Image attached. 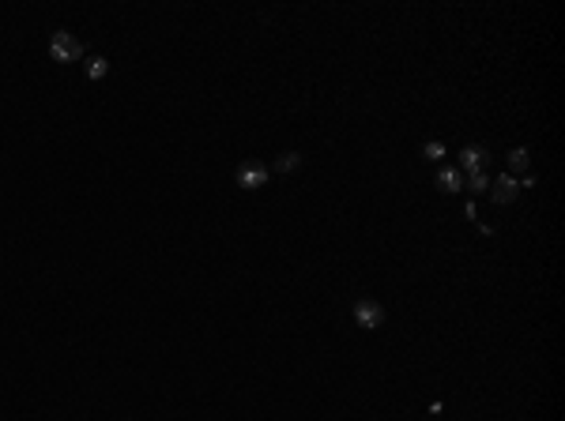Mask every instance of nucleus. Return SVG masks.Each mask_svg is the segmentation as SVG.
<instances>
[{
    "instance_id": "obj_1",
    "label": "nucleus",
    "mask_w": 565,
    "mask_h": 421,
    "mask_svg": "<svg viewBox=\"0 0 565 421\" xmlns=\"http://www.w3.org/2000/svg\"><path fill=\"white\" fill-rule=\"evenodd\" d=\"M49 57L57 64H72V61H83V42L68 31H53L49 38Z\"/></svg>"
},
{
    "instance_id": "obj_2",
    "label": "nucleus",
    "mask_w": 565,
    "mask_h": 421,
    "mask_svg": "<svg viewBox=\"0 0 565 421\" xmlns=\"http://www.w3.org/2000/svg\"><path fill=\"white\" fill-rule=\"evenodd\" d=\"M355 324L362 327V331H377V327L385 324V305L373 301V297H362V301H355Z\"/></svg>"
},
{
    "instance_id": "obj_3",
    "label": "nucleus",
    "mask_w": 565,
    "mask_h": 421,
    "mask_svg": "<svg viewBox=\"0 0 565 421\" xmlns=\"http://www.w3.org/2000/svg\"><path fill=\"white\" fill-rule=\"evenodd\" d=\"M234 181L242 184L245 192H253V189H264V184L272 181V170H268L264 162H242L238 173H234Z\"/></svg>"
},
{
    "instance_id": "obj_4",
    "label": "nucleus",
    "mask_w": 565,
    "mask_h": 421,
    "mask_svg": "<svg viewBox=\"0 0 565 421\" xmlns=\"http://www.w3.org/2000/svg\"><path fill=\"white\" fill-rule=\"evenodd\" d=\"M516 196H520V184H516V177H509V173H502V177H490V200L494 203H513Z\"/></svg>"
},
{
    "instance_id": "obj_5",
    "label": "nucleus",
    "mask_w": 565,
    "mask_h": 421,
    "mask_svg": "<svg viewBox=\"0 0 565 421\" xmlns=\"http://www.w3.org/2000/svg\"><path fill=\"white\" fill-rule=\"evenodd\" d=\"M486 166H490V151H486V147L471 143V147L460 151V166H456L460 173H479V170H486Z\"/></svg>"
},
{
    "instance_id": "obj_6",
    "label": "nucleus",
    "mask_w": 565,
    "mask_h": 421,
    "mask_svg": "<svg viewBox=\"0 0 565 421\" xmlns=\"http://www.w3.org/2000/svg\"><path fill=\"white\" fill-rule=\"evenodd\" d=\"M438 189L441 192H460L464 189V173H460L456 166H441L438 170Z\"/></svg>"
},
{
    "instance_id": "obj_7",
    "label": "nucleus",
    "mask_w": 565,
    "mask_h": 421,
    "mask_svg": "<svg viewBox=\"0 0 565 421\" xmlns=\"http://www.w3.org/2000/svg\"><path fill=\"white\" fill-rule=\"evenodd\" d=\"M505 162H509V177H516V173L524 177L527 170H532V151H527V147H513Z\"/></svg>"
},
{
    "instance_id": "obj_8",
    "label": "nucleus",
    "mask_w": 565,
    "mask_h": 421,
    "mask_svg": "<svg viewBox=\"0 0 565 421\" xmlns=\"http://www.w3.org/2000/svg\"><path fill=\"white\" fill-rule=\"evenodd\" d=\"M83 72H87V79H106L109 76V61L106 57H91V61H83Z\"/></svg>"
},
{
    "instance_id": "obj_9",
    "label": "nucleus",
    "mask_w": 565,
    "mask_h": 421,
    "mask_svg": "<svg viewBox=\"0 0 565 421\" xmlns=\"http://www.w3.org/2000/svg\"><path fill=\"white\" fill-rule=\"evenodd\" d=\"M444 154H449V147H444L441 139H430V143H422V158H426V162H441Z\"/></svg>"
},
{
    "instance_id": "obj_10",
    "label": "nucleus",
    "mask_w": 565,
    "mask_h": 421,
    "mask_svg": "<svg viewBox=\"0 0 565 421\" xmlns=\"http://www.w3.org/2000/svg\"><path fill=\"white\" fill-rule=\"evenodd\" d=\"M302 166V151H286L279 154V162H275V173H291V170H298Z\"/></svg>"
},
{
    "instance_id": "obj_11",
    "label": "nucleus",
    "mask_w": 565,
    "mask_h": 421,
    "mask_svg": "<svg viewBox=\"0 0 565 421\" xmlns=\"http://www.w3.org/2000/svg\"><path fill=\"white\" fill-rule=\"evenodd\" d=\"M464 184H467V192H475V196H479V192H490V177H486V170L467 173V181H464Z\"/></svg>"
}]
</instances>
